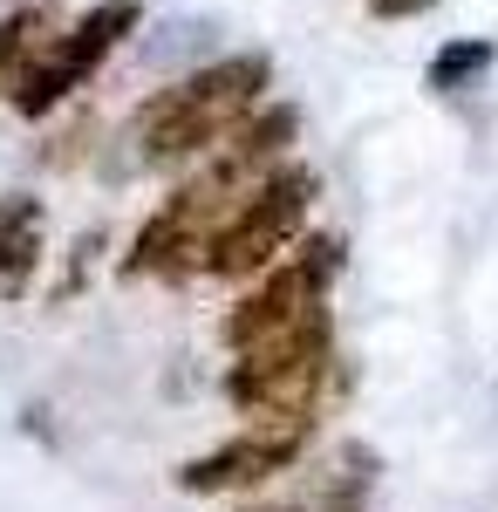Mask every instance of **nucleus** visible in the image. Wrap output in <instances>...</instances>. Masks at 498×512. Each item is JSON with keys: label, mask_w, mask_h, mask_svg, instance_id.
I'll return each instance as SVG.
<instances>
[{"label": "nucleus", "mask_w": 498, "mask_h": 512, "mask_svg": "<svg viewBox=\"0 0 498 512\" xmlns=\"http://www.w3.org/2000/svg\"><path fill=\"white\" fill-rule=\"evenodd\" d=\"M273 82V62L267 55H226L198 76L157 89L151 103L130 117V151L137 164H178V158H198L212 144H226L232 130L246 123V110L267 96Z\"/></svg>", "instance_id": "nucleus-1"}, {"label": "nucleus", "mask_w": 498, "mask_h": 512, "mask_svg": "<svg viewBox=\"0 0 498 512\" xmlns=\"http://www.w3.org/2000/svg\"><path fill=\"white\" fill-rule=\"evenodd\" d=\"M492 55H498V48H492L485 35L451 41V48H437V55H430V76H423V82H430L437 96H458L471 76H485V69H492Z\"/></svg>", "instance_id": "nucleus-9"}, {"label": "nucleus", "mask_w": 498, "mask_h": 512, "mask_svg": "<svg viewBox=\"0 0 498 512\" xmlns=\"http://www.w3.org/2000/svg\"><path fill=\"white\" fill-rule=\"evenodd\" d=\"M335 274H342V239H307L301 260L267 267V280H260L253 294L232 301V315L219 321L226 349L239 355V349H253V342H267V335L301 328L307 315H321V308H328V280Z\"/></svg>", "instance_id": "nucleus-4"}, {"label": "nucleus", "mask_w": 498, "mask_h": 512, "mask_svg": "<svg viewBox=\"0 0 498 512\" xmlns=\"http://www.w3.org/2000/svg\"><path fill=\"white\" fill-rule=\"evenodd\" d=\"M307 451V424H253L246 437H232L219 451H205L192 465H178L185 492H239V485H267L273 472H287Z\"/></svg>", "instance_id": "nucleus-6"}, {"label": "nucleus", "mask_w": 498, "mask_h": 512, "mask_svg": "<svg viewBox=\"0 0 498 512\" xmlns=\"http://www.w3.org/2000/svg\"><path fill=\"white\" fill-rule=\"evenodd\" d=\"M55 35H62V28H55L48 7H14V14L0 21V103H14V89L28 82V69L41 62V48Z\"/></svg>", "instance_id": "nucleus-8"}, {"label": "nucleus", "mask_w": 498, "mask_h": 512, "mask_svg": "<svg viewBox=\"0 0 498 512\" xmlns=\"http://www.w3.org/2000/svg\"><path fill=\"white\" fill-rule=\"evenodd\" d=\"M437 0H369V14L376 21H417V14H430Z\"/></svg>", "instance_id": "nucleus-10"}, {"label": "nucleus", "mask_w": 498, "mask_h": 512, "mask_svg": "<svg viewBox=\"0 0 498 512\" xmlns=\"http://www.w3.org/2000/svg\"><path fill=\"white\" fill-rule=\"evenodd\" d=\"M41 198L28 192H7L0 198V301H21L35 287V267H41Z\"/></svg>", "instance_id": "nucleus-7"}, {"label": "nucleus", "mask_w": 498, "mask_h": 512, "mask_svg": "<svg viewBox=\"0 0 498 512\" xmlns=\"http://www.w3.org/2000/svg\"><path fill=\"white\" fill-rule=\"evenodd\" d=\"M314 192H321V178H314L307 164H280L273 178H260V185L226 212V226L212 233V246H205V274L212 280L267 274L273 260H280V246L307 226Z\"/></svg>", "instance_id": "nucleus-3"}, {"label": "nucleus", "mask_w": 498, "mask_h": 512, "mask_svg": "<svg viewBox=\"0 0 498 512\" xmlns=\"http://www.w3.org/2000/svg\"><path fill=\"white\" fill-rule=\"evenodd\" d=\"M321 512H355V506H321Z\"/></svg>", "instance_id": "nucleus-11"}, {"label": "nucleus", "mask_w": 498, "mask_h": 512, "mask_svg": "<svg viewBox=\"0 0 498 512\" xmlns=\"http://www.w3.org/2000/svg\"><path fill=\"white\" fill-rule=\"evenodd\" d=\"M137 21H144L137 0H103V7H89L76 28H62V35L41 48V62L28 69V82L14 89V110H21V117H48L55 103H69L82 82H89L123 41L137 35Z\"/></svg>", "instance_id": "nucleus-5"}, {"label": "nucleus", "mask_w": 498, "mask_h": 512, "mask_svg": "<svg viewBox=\"0 0 498 512\" xmlns=\"http://www.w3.org/2000/svg\"><path fill=\"white\" fill-rule=\"evenodd\" d=\"M328 349H335L328 308L307 315L301 328H287V335H267V342L239 349V362L226 376L232 410L253 417V424H307L314 403H321V383H328Z\"/></svg>", "instance_id": "nucleus-2"}]
</instances>
